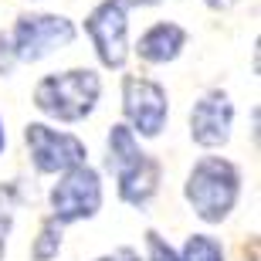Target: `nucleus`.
Masks as SVG:
<instances>
[{
    "label": "nucleus",
    "mask_w": 261,
    "mask_h": 261,
    "mask_svg": "<svg viewBox=\"0 0 261 261\" xmlns=\"http://www.w3.org/2000/svg\"><path fill=\"white\" fill-rule=\"evenodd\" d=\"M75 41V24L61 14H24L14 24L10 48L17 61H41Z\"/></svg>",
    "instance_id": "nucleus-4"
},
{
    "label": "nucleus",
    "mask_w": 261,
    "mask_h": 261,
    "mask_svg": "<svg viewBox=\"0 0 261 261\" xmlns=\"http://www.w3.org/2000/svg\"><path fill=\"white\" fill-rule=\"evenodd\" d=\"M203 4H207L211 10H227V7H234L238 0H203Z\"/></svg>",
    "instance_id": "nucleus-17"
},
{
    "label": "nucleus",
    "mask_w": 261,
    "mask_h": 261,
    "mask_svg": "<svg viewBox=\"0 0 261 261\" xmlns=\"http://www.w3.org/2000/svg\"><path fill=\"white\" fill-rule=\"evenodd\" d=\"M61 227H65V224H58L55 217H44L38 238H34V244H31V261H55L58 258V251H61Z\"/></svg>",
    "instance_id": "nucleus-11"
},
{
    "label": "nucleus",
    "mask_w": 261,
    "mask_h": 261,
    "mask_svg": "<svg viewBox=\"0 0 261 261\" xmlns=\"http://www.w3.org/2000/svg\"><path fill=\"white\" fill-rule=\"evenodd\" d=\"M184 197L203 224L227 221L241 197V170L224 156H203L187 173Z\"/></svg>",
    "instance_id": "nucleus-1"
},
{
    "label": "nucleus",
    "mask_w": 261,
    "mask_h": 261,
    "mask_svg": "<svg viewBox=\"0 0 261 261\" xmlns=\"http://www.w3.org/2000/svg\"><path fill=\"white\" fill-rule=\"evenodd\" d=\"M98 95H102V82L92 68L55 71V75H44L34 85V106L58 122L88 119L98 106Z\"/></svg>",
    "instance_id": "nucleus-3"
},
{
    "label": "nucleus",
    "mask_w": 261,
    "mask_h": 261,
    "mask_svg": "<svg viewBox=\"0 0 261 261\" xmlns=\"http://www.w3.org/2000/svg\"><path fill=\"white\" fill-rule=\"evenodd\" d=\"M85 31L106 68H122L129 58V0H102L85 17Z\"/></svg>",
    "instance_id": "nucleus-7"
},
{
    "label": "nucleus",
    "mask_w": 261,
    "mask_h": 261,
    "mask_svg": "<svg viewBox=\"0 0 261 261\" xmlns=\"http://www.w3.org/2000/svg\"><path fill=\"white\" fill-rule=\"evenodd\" d=\"M234 126V102L224 88H211L190 109V139L203 149H217L231 139Z\"/></svg>",
    "instance_id": "nucleus-9"
},
{
    "label": "nucleus",
    "mask_w": 261,
    "mask_h": 261,
    "mask_svg": "<svg viewBox=\"0 0 261 261\" xmlns=\"http://www.w3.org/2000/svg\"><path fill=\"white\" fill-rule=\"evenodd\" d=\"M109 160L106 166L116 173L119 180V197L129 203V207H139L143 211L146 203L156 197L160 190V163H156L149 153L139 149V139L129 126H112L109 129Z\"/></svg>",
    "instance_id": "nucleus-2"
},
{
    "label": "nucleus",
    "mask_w": 261,
    "mask_h": 261,
    "mask_svg": "<svg viewBox=\"0 0 261 261\" xmlns=\"http://www.w3.org/2000/svg\"><path fill=\"white\" fill-rule=\"evenodd\" d=\"M180 261H224V248L211 234H190L180 251Z\"/></svg>",
    "instance_id": "nucleus-12"
},
{
    "label": "nucleus",
    "mask_w": 261,
    "mask_h": 261,
    "mask_svg": "<svg viewBox=\"0 0 261 261\" xmlns=\"http://www.w3.org/2000/svg\"><path fill=\"white\" fill-rule=\"evenodd\" d=\"M24 143H28L31 163L38 173H65L71 166L85 163V143L71 133H58V129L44 126V122H31L24 129Z\"/></svg>",
    "instance_id": "nucleus-8"
},
{
    "label": "nucleus",
    "mask_w": 261,
    "mask_h": 261,
    "mask_svg": "<svg viewBox=\"0 0 261 261\" xmlns=\"http://www.w3.org/2000/svg\"><path fill=\"white\" fill-rule=\"evenodd\" d=\"M129 4H139V7H153V4H160V0H129Z\"/></svg>",
    "instance_id": "nucleus-19"
},
{
    "label": "nucleus",
    "mask_w": 261,
    "mask_h": 261,
    "mask_svg": "<svg viewBox=\"0 0 261 261\" xmlns=\"http://www.w3.org/2000/svg\"><path fill=\"white\" fill-rule=\"evenodd\" d=\"M14 217H17V187L4 184L0 187V261L7 254V238L10 227H14Z\"/></svg>",
    "instance_id": "nucleus-13"
},
{
    "label": "nucleus",
    "mask_w": 261,
    "mask_h": 261,
    "mask_svg": "<svg viewBox=\"0 0 261 261\" xmlns=\"http://www.w3.org/2000/svg\"><path fill=\"white\" fill-rule=\"evenodd\" d=\"M122 112H126L133 133H139L143 139H156L166 129V119H170L166 88L153 78L126 75L122 78Z\"/></svg>",
    "instance_id": "nucleus-6"
},
{
    "label": "nucleus",
    "mask_w": 261,
    "mask_h": 261,
    "mask_svg": "<svg viewBox=\"0 0 261 261\" xmlns=\"http://www.w3.org/2000/svg\"><path fill=\"white\" fill-rule=\"evenodd\" d=\"M7 149V133H4V119H0V153Z\"/></svg>",
    "instance_id": "nucleus-18"
},
{
    "label": "nucleus",
    "mask_w": 261,
    "mask_h": 261,
    "mask_svg": "<svg viewBox=\"0 0 261 261\" xmlns=\"http://www.w3.org/2000/svg\"><path fill=\"white\" fill-rule=\"evenodd\" d=\"M146 251H149V261H180V254L170 248V241L156 231H146Z\"/></svg>",
    "instance_id": "nucleus-14"
},
{
    "label": "nucleus",
    "mask_w": 261,
    "mask_h": 261,
    "mask_svg": "<svg viewBox=\"0 0 261 261\" xmlns=\"http://www.w3.org/2000/svg\"><path fill=\"white\" fill-rule=\"evenodd\" d=\"M102 207V180L88 163H78L61 173L51 190V217L58 224H75L95 217Z\"/></svg>",
    "instance_id": "nucleus-5"
},
{
    "label": "nucleus",
    "mask_w": 261,
    "mask_h": 261,
    "mask_svg": "<svg viewBox=\"0 0 261 261\" xmlns=\"http://www.w3.org/2000/svg\"><path fill=\"white\" fill-rule=\"evenodd\" d=\"M187 48V31L173 20H160L139 38V58L149 65H170L180 58V51Z\"/></svg>",
    "instance_id": "nucleus-10"
},
{
    "label": "nucleus",
    "mask_w": 261,
    "mask_h": 261,
    "mask_svg": "<svg viewBox=\"0 0 261 261\" xmlns=\"http://www.w3.org/2000/svg\"><path fill=\"white\" fill-rule=\"evenodd\" d=\"M14 48H10V41L7 38H0V78L10 75V68H14Z\"/></svg>",
    "instance_id": "nucleus-15"
},
{
    "label": "nucleus",
    "mask_w": 261,
    "mask_h": 261,
    "mask_svg": "<svg viewBox=\"0 0 261 261\" xmlns=\"http://www.w3.org/2000/svg\"><path fill=\"white\" fill-rule=\"evenodd\" d=\"M95 261H143V258H139V251H136V248H116L112 254L95 258Z\"/></svg>",
    "instance_id": "nucleus-16"
}]
</instances>
